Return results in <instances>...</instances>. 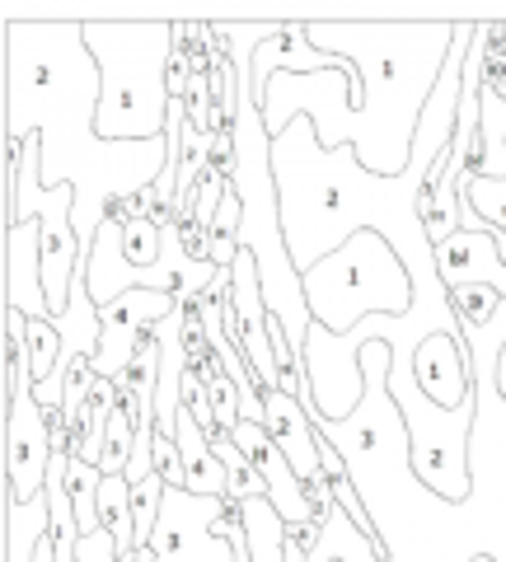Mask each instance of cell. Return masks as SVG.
Listing matches in <instances>:
<instances>
[{
  "label": "cell",
  "instance_id": "cell-9",
  "mask_svg": "<svg viewBox=\"0 0 506 562\" xmlns=\"http://www.w3.org/2000/svg\"><path fill=\"white\" fill-rule=\"evenodd\" d=\"M436 272H441L446 291H464V286H487L506 295V258L497 235L487 231H460L436 244Z\"/></svg>",
  "mask_w": 506,
  "mask_h": 562
},
{
  "label": "cell",
  "instance_id": "cell-2",
  "mask_svg": "<svg viewBox=\"0 0 506 562\" xmlns=\"http://www.w3.org/2000/svg\"><path fill=\"white\" fill-rule=\"evenodd\" d=\"M305 38L361 76V113L347 122L352 155L375 179H404L417 122L456 47V24H305Z\"/></svg>",
  "mask_w": 506,
  "mask_h": 562
},
{
  "label": "cell",
  "instance_id": "cell-10",
  "mask_svg": "<svg viewBox=\"0 0 506 562\" xmlns=\"http://www.w3.org/2000/svg\"><path fill=\"white\" fill-rule=\"evenodd\" d=\"M263 403H268L263 427L272 431V441L286 450L295 479H301L305 487L324 483V479H328V473H324V441H319V431H314L305 403L295 398V394H282V390H268Z\"/></svg>",
  "mask_w": 506,
  "mask_h": 562
},
{
  "label": "cell",
  "instance_id": "cell-13",
  "mask_svg": "<svg viewBox=\"0 0 506 562\" xmlns=\"http://www.w3.org/2000/svg\"><path fill=\"white\" fill-rule=\"evenodd\" d=\"M52 530V506L38 497L33 506H14L5 497V562H33L38 539Z\"/></svg>",
  "mask_w": 506,
  "mask_h": 562
},
{
  "label": "cell",
  "instance_id": "cell-11",
  "mask_svg": "<svg viewBox=\"0 0 506 562\" xmlns=\"http://www.w3.org/2000/svg\"><path fill=\"white\" fill-rule=\"evenodd\" d=\"M179 454H183V473H188V492H198V497H225L230 492V479H225V464L216 460L212 450V436L198 427L193 408L179 417Z\"/></svg>",
  "mask_w": 506,
  "mask_h": 562
},
{
  "label": "cell",
  "instance_id": "cell-5",
  "mask_svg": "<svg viewBox=\"0 0 506 562\" xmlns=\"http://www.w3.org/2000/svg\"><path fill=\"white\" fill-rule=\"evenodd\" d=\"M230 512L225 497H198L188 487H165V512L155 525L150 553L160 562H235V549L216 535V520Z\"/></svg>",
  "mask_w": 506,
  "mask_h": 562
},
{
  "label": "cell",
  "instance_id": "cell-14",
  "mask_svg": "<svg viewBox=\"0 0 506 562\" xmlns=\"http://www.w3.org/2000/svg\"><path fill=\"white\" fill-rule=\"evenodd\" d=\"M460 202L479 211V221L487 225V235H497L502 258H506V179H483L479 173L474 183H464Z\"/></svg>",
  "mask_w": 506,
  "mask_h": 562
},
{
  "label": "cell",
  "instance_id": "cell-16",
  "mask_svg": "<svg viewBox=\"0 0 506 562\" xmlns=\"http://www.w3.org/2000/svg\"><path fill=\"white\" fill-rule=\"evenodd\" d=\"M76 562H122V549H117V539L109 530H94V535H80Z\"/></svg>",
  "mask_w": 506,
  "mask_h": 562
},
{
  "label": "cell",
  "instance_id": "cell-1",
  "mask_svg": "<svg viewBox=\"0 0 506 562\" xmlns=\"http://www.w3.org/2000/svg\"><path fill=\"white\" fill-rule=\"evenodd\" d=\"M99 94L103 76L85 43V20H5V136H43V183L76 188L85 254L99 225L136 202V188H155L169 165V136L103 140Z\"/></svg>",
  "mask_w": 506,
  "mask_h": 562
},
{
  "label": "cell",
  "instance_id": "cell-6",
  "mask_svg": "<svg viewBox=\"0 0 506 562\" xmlns=\"http://www.w3.org/2000/svg\"><path fill=\"white\" fill-rule=\"evenodd\" d=\"M179 305H183L179 295H165V291H132V295H122L117 305L99 310L103 314V342H99V357H94V375L117 384L132 371L142 338L160 319H169Z\"/></svg>",
  "mask_w": 506,
  "mask_h": 562
},
{
  "label": "cell",
  "instance_id": "cell-7",
  "mask_svg": "<svg viewBox=\"0 0 506 562\" xmlns=\"http://www.w3.org/2000/svg\"><path fill=\"white\" fill-rule=\"evenodd\" d=\"M5 310L52 324V305L43 291V225L38 216H14L5 225Z\"/></svg>",
  "mask_w": 506,
  "mask_h": 562
},
{
  "label": "cell",
  "instance_id": "cell-8",
  "mask_svg": "<svg viewBox=\"0 0 506 562\" xmlns=\"http://www.w3.org/2000/svg\"><path fill=\"white\" fill-rule=\"evenodd\" d=\"M413 375L417 390H423L436 408L456 413L474 403V366H469V347L460 338H446V333H431L423 338L413 357Z\"/></svg>",
  "mask_w": 506,
  "mask_h": 562
},
{
  "label": "cell",
  "instance_id": "cell-12",
  "mask_svg": "<svg viewBox=\"0 0 506 562\" xmlns=\"http://www.w3.org/2000/svg\"><path fill=\"white\" fill-rule=\"evenodd\" d=\"M239 525L249 535L254 562H286V520L277 516V506L268 497L239 502Z\"/></svg>",
  "mask_w": 506,
  "mask_h": 562
},
{
  "label": "cell",
  "instance_id": "cell-3",
  "mask_svg": "<svg viewBox=\"0 0 506 562\" xmlns=\"http://www.w3.org/2000/svg\"><path fill=\"white\" fill-rule=\"evenodd\" d=\"M103 94V140H160L169 132V66L179 57V24L169 20H85Z\"/></svg>",
  "mask_w": 506,
  "mask_h": 562
},
{
  "label": "cell",
  "instance_id": "cell-4",
  "mask_svg": "<svg viewBox=\"0 0 506 562\" xmlns=\"http://www.w3.org/2000/svg\"><path fill=\"white\" fill-rule=\"evenodd\" d=\"M305 301L314 324L328 328L334 338H347L375 314H390V319L408 314L413 272L380 231H357L342 249H334L305 272Z\"/></svg>",
  "mask_w": 506,
  "mask_h": 562
},
{
  "label": "cell",
  "instance_id": "cell-15",
  "mask_svg": "<svg viewBox=\"0 0 506 562\" xmlns=\"http://www.w3.org/2000/svg\"><path fill=\"white\" fill-rule=\"evenodd\" d=\"M24 338H29V361H33V384H47L57 375V361H61V333L47 319H29Z\"/></svg>",
  "mask_w": 506,
  "mask_h": 562
}]
</instances>
